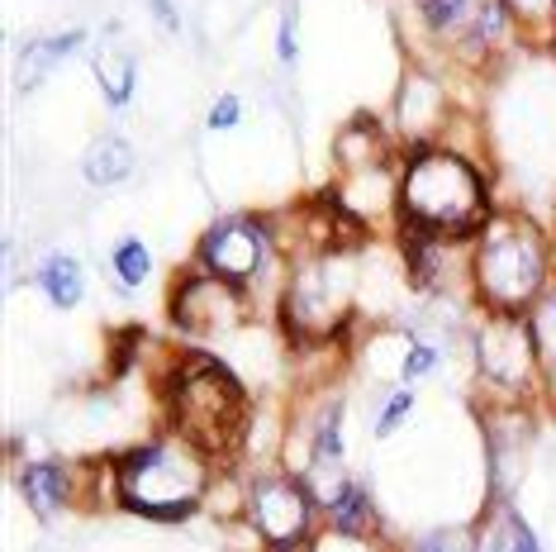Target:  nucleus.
<instances>
[{
    "label": "nucleus",
    "mask_w": 556,
    "mask_h": 552,
    "mask_svg": "<svg viewBox=\"0 0 556 552\" xmlns=\"http://www.w3.org/2000/svg\"><path fill=\"white\" fill-rule=\"evenodd\" d=\"M490 215V186L471 158L447 143L409 148L400 162V224L442 238H476Z\"/></svg>",
    "instance_id": "f257e3e1"
},
{
    "label": "nucleus",
    "mask_w": 556,
    "mask_h": 552,
    "mask_svg": "<svg viewBox=\"0 0 556 552\" xmlns=\"http://www.w3.org/2000/svg\"><path fill=\"white\" fill-rule=\"evenodd\" d=\"M210 481H214L210 453H200L181 434H162L129 448L124 457H115V472H110L115 505L143 514L153 524L191 519L210 491Z\"/></svg>",
    "instance_id": "f03ea898"
},
{
    "label": "nucleus",
    "mask_w": 556,
    "mask_h": 552,
    "mask_svg": "<svg viewBox=\"0 0 556 552\" xmlns=\"http://www.w3.org/2000/svg\"><path fill=\"white\" fill-rule=\"evenodd\" d=\"M547 238L514 210H495L471 238V296L480 310L528 315V305L547 291Z\"/></svg>",
    "instance_id": "7ed1b4c3"
},
{
    "label": "nucleus",
    "mask_w": 556,
    "mask_h": 552,
    "mask_svg": "<svg viewBox=\"0 0 556 552\" xmlns=\"http://www.w3.org/2000/svg\"><path fill=\"white\" fill-rule=\"evenodd\" d=\"M167 424L200 453H233L248 434V396L238 376L205 353L181 357L167 381Z\"/></svg>",
    "instance_id": "20e7f679"
},
{
    "label": "nucleus",
    "mask_w": 556,
    "mask_h": 552,
    "mask_svg": "<svg viewBox=\"0 0 556 552\" xmlns=\"http://www.w3.org/2000/svg\"><path fill=\"white\" fill-rule=\"evenodd\" d=\"M352 291H357V276L352 262L328 248V253L300 258V267L290 272L286 296H281V315L295 338H333L338 324H348L352 315Z\"/></svg>",
    "instance_id": "39448f33"
},
{
    "label": "nucleus",
    "mask_w": 556,
    "mask_h": 552,
    "mask_svg": "<svg viewBox=\"0 0 556 552\" xmlns=\"http://www.w3.org/2000/svg\"><path fill=\"white\" fill-rule=\"evenodd\" d=\"M476 348V372L485 381V391L500 405H528L538 391V348H533V329L528 315H500L485 310V319L471 334Z\"/></svg>",
    "instance_id": "423d86ee"
},
{
    "label": "nucleus",
    "mask_w": 556,
    "mask_h": 552,
    "mask_svg": "<svg viewBox=\"0 0 556 552\" xmlns=\"http://www.w3.org/2000/svg\"><path fill=\"white\" fill-rule=\"evenodd\" d=\"M248 524L252 534L262 538L267 552H295L300 543L314 538V524H319L324 500L309 491L305 476H257L248 486Z\"/></svg>",
    "instance_id": "0eeeda50"
},
{
    "label": "nucleus",
    "mask_w": 556,
    "mask_h": 552,
    "mask_svg": "<svg viewBox=\"0 0 556 552\" xmlns=\"http://www.w3.org/2000/svg\"><path fill=\"white\" fill-rule=\"evenodd\" d=\"M271 248H276L271 224H262L252 215H229L205 229V238H200V248H195V262H200V272L248 291V286L267 272Z\"/></svg>",
    "instance_id": "6e6552de"
},
{
    "label": "nucleus",
    "mask_w": 556,
    "mask_h": 552,
    "mask_svg": "<svg viewBox=\"0 0 556 552\" xmlns=\"http://www.w3.org/2000/svg\"><path fill=\"white\" fill-rule=\"evenodd\" d=\"M238 315H243V291L229 281H219V276H210V272L181 276V286H176V296H172L176 329L195 334V338L233 329Z\"/></svg>",
    "instance_id": "1a4fd4ad"
},
{
    "label": "nucleus",
    "mask_w": 556,
    "mask_h": 552,
    "mask_svg": "<svg viewBox=\"0 0 556 552\" xmlns=\"http://www.w3.org/2000/svg\"><path fill=\"white\" fill-rule=\"evenodd\" d=\"M447 110H452L447 86H438L433 77H424V72L404 77L400 96H395V120H400V129L414 138V148L433 143V138L447 129Z\"/></svg>",
    "instance_id": "9d476101"
},
{
    "label": "nucleus",
    "mask_w": 556,
    "mask_h": 552,
    "mask_svg": "<svg viewBox=\"0 0 556 552\" xmlns=\"http://www.w3.org/2000/svg\"><path fill=\"white\" fill-rule=\"evenodd\" d=\"M20 491L34 505V514H43L48 519V514L67 510V500L77 495V472H72L67 462H58V457L24 462L20 467Z\"/></svg>",
    "instance_id": "9b49d317"
},
{
    "label": "nucleus",
    "mask_w": 556,
    "mask_h": 552,
    "mask_svg": "<svg viewBox=\"0 0 556 552\" xmlns=\"http://www.w3.org/2000/svg\"><path fill=\"white\" fill-rule=\"evenodd\" d=\"M324 519L333 524L343 538H371L376 534V500H371V491H366V481L343 476L338 491L324 500Z\"/></svg>",
    "instance_id": "f8f14e48"
},
{
    "label": "nucleus",
    "mask_w": 556,
    "mask_h": 552,
    "mask_svg": "<svg viewBox=\"0 0 556 552\" xmlns=\"http://www.w3.org/2000/svg\"><path fill=\"white\" fill-rule=\"evenodd\" d=\"M476 548L480 552H542L538 534L528 529V519L509 500H495V505L485 510V519L476 524Z\"/></svg>",
    "instance_id": "ddd939ff"
},
{
    "label": "nucleus",
    "mask_w": 556,
    "mask_h": 552,
    "mask_svg": "<svg viewBox=\"0 0 556 552\" xmlns=\"http://www.w3.org/2000/svg\"><path fill=\"white\" fill-rule=\"evenodd\" d=\"M514 24V10L504 5V0H480V10L471 15V24L452 39V48H457V58L476 62V58H490V48L504 43V34H509Z\"/></svg>",
    "instance_id": "4468645a"
},
{
    "label": "nucleus",
    "mask_w": 556,
    "mask_h": 552,
    "mask_svg": "<svg viewBox=\"0 0 556 552\" xmlns=\"http://www.w3.org/2000/svg\"><path fill=\"white\" fill-rule=\"evenodd\" d=\"M91 67H96L100 96H105L115 110H119V105H129L134 91H138V53H134V48H124V43L96 48Z\"/></svg>",
    "instance_id": "2eb2a0df"
},
{
    "label": "nucleus",
    "mask_w": 556,
    "mask_h": 552,
    "mask_svg": "<svg viewBox=\"0 0 556 552\" xmlns=\"http://www.w3.org/2000/svg\"><path fill=\"white\" fill-rule=\"evenodd\" d=\"M134 148H129V138L124 134H100L91 148H86V158H81V177L91 181V186H119V181H129L134 177Z\"/></svg>",
    "instance_id": "dca6fc26"
},
{
    "label": "nucleus",
    "mask_w": 556,
    "mask_h": 552,
    "mask_svg": "<svg viewBox=\"0 0 556 552\" xmlns=\"http://www.w3.org/2000/svg\"><path fill=\"white\" fill-rule=\"evenodd\" d=\"M528 329H533V348H538V386L556 400V286H547L528 305Z\"/></svg>",
    "instance_id": "f3484780"
},
{
    "label": "nucleus",
    "mask_w": 556,
    "mask_h": 552,
    "mask_svg": "<svg viewBox=\"0 0 556 552\" xmlns=\"http://www.w3.org/2000/svg\"><path fill=\"white\" fill-rule=\"evenodd\" d=\"M333 158H338V167H343V172L386 167L390 153H386V134H381V124H371V120H352L348 129L338 134Z\"/></svg>",
    "instance_id": "a211bd4d"
},
{
    "label": "nucleus",
    "mask_w": 556,
    "mask_h": 552,
    "mask_svg": "<svg viewBox=\"0 0 556 552\" xmlns=\"http://www.w3.org/2000/svg\"><path fill=\"white\" fill-rule=\"evenodd\" d=\"M34 281H39V291L53 300L58 310H77L86 300V267L72 253H53L39 262V272H34Z\"/></svg>",
    "instance_id": "6ab92c4d"
},
{
    "label": "nucleus",
    "mask_w": 556,
    "mask_h": 552,
    "mask_svg": "<svg viewBox=\"0 0 556 552\" xmlns=\"http://www.w3.org/2000/svg\"><path fill=\"white\" fill-rule=\"evenodd\" d=\"M81 43H86V29H62V34H48V39H34V43L20 53V81H24V86L43 81L48 72H53L58 62H67Z\"/></svg>",
    "instance_id": "aec40b11"
},
{
    "label": "nucleus",
    "mask_w": 556,
    "mask_h": 552,
    "mask_svg": "<svg viewBox=\"0 0 556 552\" xmlns=\"http://www.w3.org/2000/svg\"><path fill=\"white\" fill-rule=\"evenodd\" d=\"M110 272H115L119 291H138V286H148V276H153V248L134 234L119 238V243L110 248Z\"/></svg>",
    "instance_id": "412c9836"
},
{
    "label": "nucleus",
    "mask_w": 556,
    "mask_h": 552,
    "mask_svg": "<svg viewBox=\"0 0 556 552\" xmlns=\"http://www.w3.org/2000/svg\"><path fill=\"white\" fill-rule=\"evenodd\" d=\"M414 5H419V20L428 24V34H438V39L452 43L466 24H471L480 0H414Z\"/></svg>",
    "instance_id": "4be33fe9"
},
{
    "label": "nucleus",
    "mask_w": 556,
    "mask_h": 552,
    "mask_svg": "<svg viewBox=\"0 0 556 552\" xmlns=\"http://www.w3.org/2000/svg\"><path fill=\"white\" fill-rule=\"evenodd\" d=\"M438 367H442V348L433 338H409V343H404V353H400V381L404 386L424 381V376H433Z\"/></svg>",
    "instance_id": "5701e85b"
},
{
    "label": "nucleus",
    "mask_w": 556,
    "mask_h": 552,
    "mask_svg": "<svg viewBox=\"0 0 556 552\" xmlns=\"http://www.w3.org/2000/svg\"><path fill=\"white\" fill-rule=\"evenodd\" d=\"M414 552H480V548H476V529H433L414 538Z\"/></svg>",
    "instance_id": "b1692460"
},
{
    "label": "nucleus",
    "mask_w": 556,
    "mask_h": 552,
    "mask_svg": "<svg viewBox=\"0 0 556 552\" xmlns=\"http://www.w3.org/2000/svg\"><path fill=\"white\" fill-rule=\"evenodd\" d=\"M404 414H414V391H395V396H390L386 405H381V414L371 419V434H376V438H390V434L400 429Z\"/></svg>",
    "instance_id": "393cba45"
},
{
    "label": "nucleus",
    "mask_w": 556,
    "mask_h": 552,
    "mask_svg": "<svg viewBox=\"0 0 556 552\" xmlns=\"http://www.w3.org/2000/svg\"><path fill=\"white\" fill-rule=\"evenodd\" d=\"M238 120H243V100H238V96L229 91V96H219V100L210 105V120H205V124H210L214 134H224V129H233Z\"/></svg>",
    "instance_id": "a878e982"
},
{
    "label": "nucleus",
    "mask_w": 556,
    "mask_h": 552,
    "mask_svg": "<svg viewBox=\"0 0 556 552\" xmlns=\"http://www.w3.org/2000/svg\"><path fill=\"white\" fill-rule=\"evenodd\" d=\"M276 53H281L286 67H295V58H300V43H295V10H281V34H276Z\"/></svg>",
    "instance_id": "bb28decb"
},
{
    "label": "nucleus",
    "mask_w": 556,
    "mask_h": 552,
    "mask_svg": "<svg viewBox=\"0 0 556 552\" xmlns=\"http://www.w3.org/2000/svg\"><path fill=\"white\" fill-rule=\"evenodd\" d=\"M153 10H157V20H162V29H181V20H176V5H172V0H153Z\"/></svg>",
    "instance_id": "cd10ccee"
},
{
    "label": "nucleus",
    "mask_w": 556,
    "mask_h": 552,
    "mask_svg": "<svg viewBox=\"0 0 556 552\" xmlns=\"http://www.w3.org/2000/svg\"><path fill=\"white\" fill-rule=\"evenodd\" d=\"M552 20H556V0H552Z\"/></svg>",
    "instance_id": "c85d7f7f"
}]
</instances>
